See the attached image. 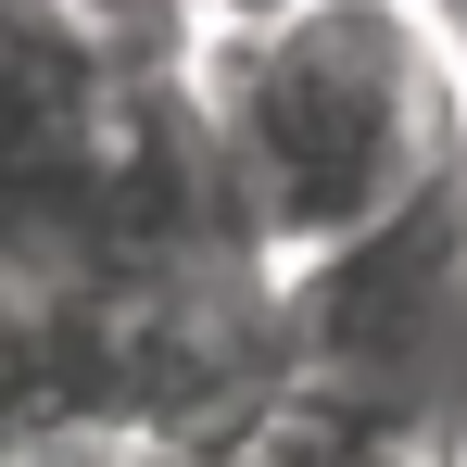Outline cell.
Instances as JSON below:
<instances>
[{
    "label": "cell",
    "mask_w": 467,
    "mask_h": 467,
    "mask_svg": "<svg viewBox=\"0 0 467 467\" xmlns=\"http://www.w3.org/2000/svg\"><path fill=\"white\" fill-rule=\"evenodd\" d=\"M177 51H190V101L215 127L240 228L278 265H316L341 240L391 228L467 152V77L442 64L417 0L202 13Z\"/></svg>",
    "instance_id": "6da1fadb"
},
{
    "label": "cell",
    "mask_w": 467,
    "mask_h": 467,
    "mask_svg": "<svg viewBox=\"0 0 467 467\" xmlns=\"http://www.w3.org/2000/svg\"><path fill=\"white\" fill-rule=\"evenodd\" d=\"M291 379L391 404V417H467V202L455 177L404 202L391 228L291 265Z\"/></svg>",
    "instance_id": "7a4b0ae2"
},
{
    "label": "cell",
    "mask_w": 467,
    "mask_h": 467,
    "mask_svg": "<svg viewBox=\"0 0 467 467\" xmlns=\"http://www.w3.org/2000/svg\"><path fill=\"white\" fill-rule=\"evenodd\" d=\"M190 467H455V430L354 404V391H316V379H278L215 455H190Z\"/></svg>",
    "instance_id": "3957f363"
},
{
    "label": "cell",
    "mask_w": 467,
    "mask_h": 467,
    "mask_svg": "<svg viewBox=\"0 0 467 467\" xmlns=\"http://www.w3.org/2000/svg\"><path fill=\"white\" fill-rule=\"evenodd\" d=\"M26 467H190V455H152V442H64V455H26Z\"/></svg>",
    "instance_id": "277c9868"
},
{
    "label": "cell",
    "mask_w": 467,
    "mask_h": 467,
    "mask_svg": "<svg viewBox=\"0 0 467 467\" xmlns=\"http://www.w3.org/2000/svg\"><path fill=\"white\" fill-rule=\"evenodd\" d=\"M417 13H430V38H442V64L467 77V0H417Z\"/></svg>",
    "instance_id": "5b68a950"
},
{
    "label": "cell",
    "mask_w": 467,
    "mask_h": 467,
    "mask_svg": "<svg viewBox=\"0 0 467 467\" xmlns=\"http://www.w3.org/2000/svg\"><path fill=\"white\" fill-rule=\"evenodd\" d=\"M114 13H127V26H202L215 0H114Z\"/></svg>",
    "instance_id": "8992f818"
},
{
    "label": "cell",
    "mask_w": 467,
    "mask_h": 467,
    "mask_svg": "<svg viewBox=\"0 0 467 467\" xmlns=\"http://www.w3.org/2000/svg\"><path fill=\"white\" fill-rule=\"evenodd\" d=\"M215 13H265V0H215Z\"/></svg>",
    "instance_id": "52a82bcc"
},
{
    "label": "cell",
    "mask_w": 467,
    "mask_h": 467,
    "mask_svg": "<svg viewBox=\"0 0 467 467\" xmlns=\"http://www.w3.org/2000/svg\"><path fill=\"white\" fill-rule=\"evenodd\" d=\"M455 467H467V417H455Z\"/></svg>",
    "instance_id": "ba28073f"
},
{
    "label": "cell",
    "mask_w": 467,
    "mask_h": 467,
    "mask_svg": "<svg viewBox=\"0 0 467 467\" xmlns=\"http://www.w3.org/2000/svg\"><path fill=\"white\" fill-rule=\"evenodd\" d=\"M455 202H467V152H455Z\"/></svg>",
    "instance_id": "9c48e42d"
}]
</instances>
